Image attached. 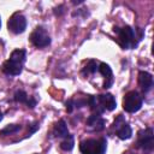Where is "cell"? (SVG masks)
Instances as JSON below:
<instances>
[{
  "label": "cell",
  "mask_w": 154,
  "mask_h": 154,
  "mask_svg": "<svg viewBox=\"0 0 154 154\" xmlns=\"http://www.w3.org/2000/svg\"><path fill=\"white\" fill-rule=\"evenodd\" d=\"M114 32L118 35V43L123 49H132L143 37V31L138 28L134 29L129 25L123 28H114Z\"/></svg>",
  "instance_id": "obj_1"
},
{
  "label": "cell",
  "mask_w": 154,
  "mask_h": 154,
  "mask_svg": "<svg viewBox=\"0 0 154 154\" xmlns=\"http://www.w3.org/2000/svg\"><path fill=\"white\" fill-rule=\"evenodd\" d=\"M91 111L96 114H102L106 111H113L117 106L116 99L112 94H102V95H88V105Z\"/></svg>",
  "instance_id": "obj_2"
},
{
  "label": "cell",
  "mask_w": 154,
  "mask_h": 154,
  "mask_svg": "<svg viewBox=\"0 0 154 154\" xmlns=\"http://www.w3.org/2000/svg\"><path fill=\"white\" fill-rule=\"evenodd\" d=\"M25 49H14L10 59H7L2 65V72L7 76H18L23 71V66L25 63Z\"/></svg>",
  "instance_id": "obj_3"
},
{
  "label": "cell",
  "mask_w": 154,
  "mask_h": 154,
  "mask_svg": "<svg viewBox=\"0 0 154 154\" xmlns=\"http://www.w3.org/2000/svg\"><path fill=\"white\" fill-rule=\"evenodd\" d=\"M107 149L106 138H88L79 143V150L82 154H105Z\"/></svg>",
  "instance_id": "obj_4"
},
{
  "label": "cell",
  "mask_w": 154,
  "mask_h": 154,
  "mask_svg": "<svg viewBox=\"0 0 154 154\" xmlns=\"http://www.w3.org/2000/svg\"><path fill=\"white\" fill-rule=\"evenodd\" d=\"M142 103H143V99L140 95V93L136 91V90H130V91H128L124 95V99H123V108H124L125 112L135 113V112H137V111L141 109Z\"/></svg>",
  "instance_id": "obj_5"
},
{
  "label": "cell",
  "mask_w": 154,
  "mask_h": 154,
  "mask_svg": "<svg viewBox=\"0 0 154 154\" xmlns=\"http://www.w3.org/2000/svg\"><path fill=\"white\" fill-rule=\"evenodd\" d=\"M137 147L141 148L144 153H152L153 147H154L153 129H152V128H147V129H144V130L138 131Z\"/></svg>",
  "instance_id": "obj_6"
},
{
  "label": "cell",
  "mask_w": 154,
  "mask_h": 154,
  "mask_svg": "<svg viewBox=\"0 0 154 154\" xmlns=\"http://www.w3.org/2000/svg\"><path fill=\"white\" fill-rule=\"evenodd\" d=\"M112 126H113V129L116 131V135L120 140H129L132 136L131 126L129 125V123L125 120V118L123 116H118L116 118V120L113 122Z\"/></svg>",
  "instance_id": "obj_7"
},
{
  "label": "cell",
  "mask_w": 154,
  "mask_h": 154,
  "mask_svg": "<svg viewBox=\"0 0 154 154\" xmlns=\"http://www.w3.org/2000/svg\"><path fill=\"white\" fill-rule=\"evenodd\" d=\"M7 28L13 34H22V32H24L25 29H26V19H25V17L20 12L13 13L10 17L8 22H7Z\"/></svg>",
  "instance_id": "obj_8"
},
{
  "label": "cell",
  "mask_w": 154,
  "mask_h": 154,
  "mask_svg": "<svg viewBox=\"0 0 154 154\" xmlns=\"http://www.w3.org/2000/svg\"><path fill=\"white\" fill-rule=\"evenodd\" d=\"M30 41L31 43L37 47V48H43L47 47L51 43V37L47 34V31L42 26H37L30 35Z\"/></svg>",
  "instance_id": "obj_9"
},
{
  "label": "cell",
  "mask_w": 154,
  "mask_h": 154,
  "mask_svg": "<svg viewBox=\"0 0 154 154\" xmlns=\"http://www.w3.org/2000/svg\"><path fill=\"white\" fill-rule=\"evenodd\" d=\"M105 125H106V120L100 114L93 113L87 119V128L90 131H101L105 129Z\"/></svg>",
  "instance_id": "obj_10"
},
{
  "label": "cell",
  "mask_w": 154,
  "mask_h": 154,
  "mask_svg": "<svg viewBox=\"0 0 154 154\" xmlns=\"http://www.w3.org/2000/svg\"><path fill=\"white\" fill-rule=\"evenodd\" d=\"M138 84H140L141 89L144 93L149 91L153 87V76L147 71H140V73H138Z\"/></svg>",
  "instance_id": "obj_11"
},
{
  "label": "cell",
  "mask_w": 154,
  "mask_h": 154,
  "mask_svg": "<svg viewBox=\"0 0 154 154\" xmlns=\"http://www.w3.org/2000/svg\"><path fill=\"white\" fill-rule=\"evenodd\" d=\"M14 100L17 102H20V103H25L28 107L30 108H34L35 105H36V100H34L32 97H29L28 94L24 91V90H17L16 94H14Z\"/></svg>",
  "instance_id": "obj_12"
},
{
  "label": "cell",
  "mask_w": 154,
  "mask_h": 154,
  "mask_svg": "<svg viewBox=\"0 0 154 154\" xmlns=\"http://www.w3.org/2000/svg\"><path fill=\"white\" fill-rule=\"evenodd\" d=\"M53 134H54L55 137H60V138H65V137H67L70 135L67 125L63 119H60L59 122L55 123L54 129H53Z\"/></svg>",
  "instance_id": "obj_13"
},
{
  "label": "cell",
  "mask_w": 154,
  "mask_h": 154,
  "mask_svg": "<svg viewBox=\"0 0 154 154\" xmlns=\"http://www.w3.org/2000/svg\"><path fill=\"white\" fill-rule=\"evenodd\" d=\"M97 71L106 78V79H108V83L112 85V83H113V78H112V70H111V67L106 64V63H99V69H97Z\"/></svg>",
  "instance_id": "obj_14"
},
{
  "label": "cell",
  "mask_w": 154,
  "mask_h": 154,
  "mask_svg": "<svg viewBox=\"0 0 154 154\" xmlns=\"http://www.w3.org/2000/svg\"><path fill=\"white\" fill-rule=\"evenodd\" d=\"M97 69H99V63H96L95 60H89L88 64H87V66L83 69L82 73H83L84 76L90 75V73H95V72L97 71Z\"/></svg>",
  "instance_id": "obj_15"
},
{
  "label": "cell",
  "mask_w": 154,
  "mask_h": 154,
  "mask_svg": "<svg viewBox=\"0 0 154 154\" xmlns=\"http://www.w3.org/2000/svg\"><path fill=\"white\" fill-rule=\"evenodd\" d=\"M73 144H75V140H73V136L70 134L67 137H65L63 140V142L60 143V147L64 150H71L73 148Z\"/></svg>",
  "instance_id": "obj_16"
},
{
  "label": "cell",
  "mask_w": 154,
  "mask_h": 154,
  "mask_svg": "<svg viewBox=\"0 0 154 154\" xmlns=\"http://www.w3.org/2000/svg\"><path fill=\"white\" fill-rule=\"evenodd\" d=\"M20 129H22L20 125H18V124H11V125H7L6 128H4L2 130H0V135H2V136H5V135H12V134L19 131Z\"/></svg>",
  "instance_id": "obj_17"
},
{
  "label": "cell",
  "mask_w": 154,
  "mask_h": 154,
  "mask_svg": "<svg viewBox=\"0 0 154 154\" xmlns=\"http://www.w3.org/2000/svg\"><path fill=\"white\" fill-rule=\"evenodd\" d=\"M1 120H2V112L0 111V122H1Z\"/></svg>",
  "instance_id": "obj_18"
},
{
  "label": "cell",
  "mask_w": 154,
  "mask_h": 154,
  "mask_svg": "<svg viewBox=\"0 0 154 154\" xmlns=\"http://www.w3.org/2000/svg\"><path fill=\"white\" fill-rule=\"evenodd\" d=\"M0 28H1V18H0Z\"/></svg>",
  "instance_id": "obj_19"
}]
</instances>
